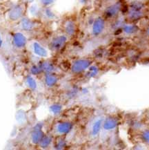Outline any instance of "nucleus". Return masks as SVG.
Here are the masks:
<instances>
[{"label":"nucleus","instance_id":"obj_27","mask_svg":"<svg viewBox=\"0 0 149 150\" xmlns=\"http://www.w3.org/2000/svg\"><path fill=\"white\" fill-rule=\"evenodd\" d=\"M80 1H81L82 2H85V1H86L87 0H80Z\"/></svg>","mask_w":149,"mask_h":150},{"label":"nucleus","instance_id":"obj_21","mask_svg":"<svg viewBox=\"0 0 149 150\" xmlns=\"http://www.w3.org/2000/svg\"><path fill=\"white\" fill-rule=\"evenodd\" d=\"M42 68L44 71L47 72H51L53 71V66L51 64H50V63H48V62H45L44 63L43 65H42Z\"/></svg>","mask_w":149,"mask_h":150},{"label":"nucleus","instance_id":"obj_8","mask_svg":"<svg viewBox=\"0 0 149 150\" xmlns=\"http://www.w3.org/2000/svg\"><path fill=\"white\" fill-rule=\"evenodd\" d=\"M20 24L21 28L26 31H30V30H33L35 26V22L28 18H22L21 20Z\"/></svg>","mask_w":149,"mask_h":150},{"label":"nucleus","instance_id":"obj_9","mask_svg":"<svg viewBox=\"0 0 149 150\" xmlns=\"http://www.w3.org/2000/svg\"><path fill=\"white\" fill-rule=\"evenodd\" d=\"M32 49H33L34 53L40 57H45L48 55V52L38 42H34L32 44Z\"/></svg>","mask_w":149,"mask_h":150},{"label":"nucleus","instance_id":"obj_18","mask_svg":"<svg viewBox=\"0 0 149 150\" xmlns=\"http://www.w3.org/2000/svg\"><path fill=\"white\" fill-rule=\"evenodd\" d=\"M141 16H142L141 11L131 10V13H130V17H131V19H138Z\"/></svg>","mask_w":149,"mask_h":150},{"label":"nucleus","instance_id":"obj_26","mask_svg":"<svg viewBox=\"0 0 149 150\" xmlns=\"http://www.w3.org/2000/svg\"><path fill=\"white\" fill-rule=\"evenodd\" d=\"M64 145H65V143H64V142L61 141V142H60V143H59V144H57V148H59V149H61V148L64 147Z\"/></svg>","mask_w":149,"mask_h":150},{"label":"nucleus","instance_id":"obj_4","mask_svg":"<svg viewBox=\"0 0 149 150\" xmlns=\"http://www.w3.org/2000/svg\"><path fill=\"white\" fill-rule=\"evenodd\" d=\"M105 27V22L101 17H98L94 21L93 24V34L94 35H99L102 33Z\"/></svg>","mask_w":149,"mask_h":150},{"label":"nucleus","instance_id":"obj_11","mask_svg":"<svg viewBox=\"0 0 149 150\" xmlns=\"http://www.w3.org/2000/svg\"><path fill=\"white\" fill-rule=\"evenodd\" d=\"M118 120L115 118L109 117L104 122V128L106 130H112L117 126Z\"/></svg>","mask_w":149,"mask_h":150},{"label":"nucleus","instance_id":"obj_14","mask_svg":"<svg viewBox=\"0 0 149 150\" xmlns=\"http://www.w3.org/2000/svg\"><path fill=\"white\" fill-rule=\"evenodd\" d=\"M57 81V79L55 76L53 75H48L45 78L46 84L49 86H54Z\"/></svg>","mask_w":149,"mask_h":150},{"label":"nucleus","instance_id":"obj_17","mask_svg":"<svg viewBox=\"0 0 149 150\" xmlns=\"http://www.w3.org/2000/svg\"><path fill=\"white\" fill-rule=\"evenodd\" d=\"M27 84L28 85L30 86L32 89H35L37 87V84H36L35 80H34L32 77H28L27 78Z\"/></svg>","mask_w":149,"mask_h":150},{"label":"nucleus","instance_id":"obj_3","mask_svg":"<svg viewBox=\"0 0 149 150\" xmlns=\"http://www.w3.org/2000/svg\"><path fill=\"white\" fill-rule=\"evenodd\" d=\"M67 40V38L65 35H60L53 38L51 42V48L54 51L60 49L65 45Z\"/></svg>","mask_w":149,"mask_h":150},{"label":"nucleus","instance_id":"obj_24","mask_svg":"<svg viewBox=\"0 0 149 150\" xmlns=\"http://www.w3.org/2000/svg\"><path fill=\"white\" fill-rule=\"evenodd\" d=\"M40 1L44 6H48L54 2L55 0H40Z\"/></svg>","mask_w":149,"mask_h":150},{"label":"nucleus","instance_id":"obj_12","mask_svg":"<svg viewBox=\"0 0 149 150\" xmlns=\"http://www.w3.org/2000/svg\"><path fill=\"white\" fill-rule=\"evenodd\" d=\"M64 30L68 35H73L76 31V26L74 22L71 20L67 21L65 23Z\"/></svg>","mask_w":149,"mask_h":150},{"label":"nucleus","instance_id":"obj_22","mask_svg":"<svg viewBox=\"0 0 149 150\" xmlns=\"http://www.w3.org/2000/svg\"><path fill=\"white\" fill-rule=\"evenodd\" d=\"M61 109H62V107L59 105H54L51 107V110L54 114H57V113H60Z\"/></svg>","mask_w":149,"mask_h":150},{"label":"nucleus","instance_id":"obj_25","mask_svg":"<svg viewBox=\"0 0 149 150\" xmlns=\"http://www.w3.org/2000/svg\"><path fill=\"white\" fill-rule=\"evenodd\" d=\"M31 71H32V74H38V73L39 72V69H38L37 67H33L31 69Z\"/></svg>","mask_w":149,"mask_h":150},{"label":"nucleus","instance_id":"obj_20","mask_svg":"<svg viewBox=\"0 0 149 150\" xmlns=\"http://www.w3.org/2000/svg\"><path fill=\"white\" fill-rule=\"evenodd\" d=\"M97 73H98V69L96 67H91L89 69V73H88V76L92 78V77L96 76Z\"/></svg>","mask_w":149,"mask_h":150},{"label":"nucleus","instance_id":"obj_28","mask_svg":"<svg viewBox=\"0 0 149 150\" xmlns=\"http://www.w3.org/2000/svg\"><path fill=\"white\" fill-rule=\"evenodd\" d=\"M148 34L149 35V28H148Z\"/></svg>","mask_w":149,"mask_h":150},{"label":"nucleus","instance_id":"obj_23","mask_svg":"<svg viewBox=\"0 0 149 150\" xmlns=\"http://www.w3.org/2000/svg\"><path fill=\"white\" fill-rule=\"evenodd\" d=\"M142 139L144 140L145 142L149 143V130L145 131L144 133L142 134Z\"/></svg>","mask_w":149,"mask_h":150},{"label":"nucleus","instance_id":"obj_6","mask_svg":"<svg viewBox=\"0 0 149 150\" xmlns=\"http://www.w3.org/2000/svg\"><path fill=\"white\" fill-rule=\"evenodd\" d=\"M72 124L68 122H62L59 123L56 127V130L59 134H67L71 130Z\"/></svg>","mask_w":149,"mask_h":150},{"label":"nucleus","instance_id":"obj_5","mask_svg":"<svg viewBox=\"0 0 149 150\" xmlns=\"http://www.w3.org/2000/svg\"><path fill=\"white\" fill-rule=\"evenodd\" d=\"M13 42L15 47L18 48H23L26 45L27 39L26 36L22 33H16L13 35Z\"/></svg>","mask_w":149,"mask_h":150},{"label":"nucleus","instance_id":"obj_16","mask_svg":"<svg viewBox=\"0 0 149 150\" xmlns=\"http://www.w3.org/2000/svg\"><path fill=\"white\" fill-rule=\"evenodd\" d=\"M51 143V138L48 137V136H46V137H43L41 141H40V145L42 147H47L48 146L50 145Z\"/></svg>","mask_w":149,"mask_h":150},{"label":"nucleus","instance_id":"obj_2","mask_svg":"<svg viewBox=\"0 0 149 150\" xmlns=\"http://www.w3.org/2000/svg\"><path fill=\"white\" fill-rule=\"evenodd\" d=\"M91 64V61L89 59H79L76 61L72 66V71L74 74L81 73L89 68Z\"/></svg>","mask_w":149,"mask_h":150},{"label":"nucleus","instance_id":"obj_13","mask_svg":"<svg viewBox=\"0 0 149 150\" xmlns=\"http://www.w3.org/2000/svg\"><path fill=\"white\" fill-rule=\"evenodd\" d=\"M102 125V120H98L95 122L92 127V134L93 136H96L99 134V131L101 129V127Z\"/></svg>","mask_w":149,"mask_h":150},{"label":"nucleus","instance_id":"obj_19","mask_svg":"<svg viewBox=\"0 0 149 150\" xmlns=\"http://www.w3.org/2000/svg\"><path fill=\"white\" fill-rule=\"evenodd\" d=\"M143 6H144V5H143L142 3L134 2V3L132 4V5H131V10L140 11L141 9L143 8Z\"/></svg>","mask_w":149,"mask_h":150},{"label":"nucleus","instance_id":"obj_1","mask_svg":"<svg viewBox=\"0 0 149 150\" xmlns=\"http://www.w3.org/2000/svg\"><path fill=\"white\" fill-rule=\"evenodd\" d=\"M25 9H26L25 6L22 4L15 6L9 12V19L12 21L21 20L23 18L22 17L25 13Z\"/></svg>","mask_w":149,"mask_h":150},{"label":"nucleus","instance_id":"obj_29","mask_svg":"<svg viewBox=\"0 0 149 150\" xmlns=\"http://www.w3.org/2000/svg\"><path fill=\"white\" fill-rule=\"evenodd\" d=\"M0 1H1V0H0Z\"/></svg>","mask_w":149,"mask_h":150},{"label":"nucleus","instance_id":"obj_10","mask_svg":"<svg viewBox=\"0 0 149 150\" xmlns=\"http://www.w3.org/2000/svg\"><path fill=\"white\" fill-rule=\"evenodd\" d=\"M120 8H121V6H120L119 3L110 6L108 7L106 9V11H105V15L108 17H114L115 15H116L119 13Z\"/></svg>","mask_w":149,"mask_h":150},{"label":"nucleus","instance_id":"obj_15","mask_svg":"<svg viewBox=\"0 0 149 150\" xmlns=\"http://www.w3.org/2000/svg\"><path fill=\"white\" fill-rule=\"evenodd\" d=\"M137 28L133 25H127L124 27V31L128 34L134 33L135 32L137 31Z\"/></svg>","mask_w":149,"mask_h":150},{"label":"nucleus","instance_id":"obj_7","mask_svg":"<svg viewBox=\"0 0 149 150\" xmlns=\"http://www.w3.org/2000/svg\"><path fill=\"white\" fill-rule=\"evenodd\" d=\"M44 137L43 132L41 131V128L38 125L34 129L33 132L32 133V141L35 144L40 143L41 139Z\"/></svg>","mask_w":149,"mask_h":150}]
</instances>
